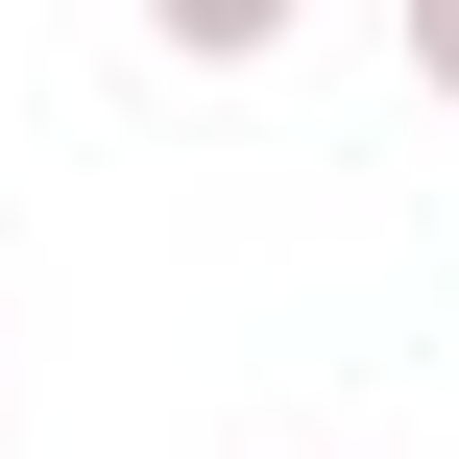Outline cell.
I'll list each match as a JSON object with an SVG mask.
<instances>
[{
    "label": "cell",
    "instance_id": "cell-2",
    "mask_svg": "<svg viewBox=\"0 0 459 459\" xmlns=\"http://www.w3.org/2000/svg\"><path fill=\"white\" fill-rule=\"evenodd\" d=\"M411 97H459V0H411Z\"/></svg>",
    "mask_w": 459,
    "mask_h": 459
},
{
    "label": "cell",
    "instance_id": "cell-1",
    "mask_svg": "<svg viewBox=\"0 0 459 459\" xmlns=\"http://www.w3.org/2000/svg\"><path fill=\"white\" fill-rule=\"evenodd\" d=\"M145 24H169L194 73H242V48H290V0H145Z\"/></svg>",
    "mask_w": 459,
    "mask_h": 459
}]
</instances>
